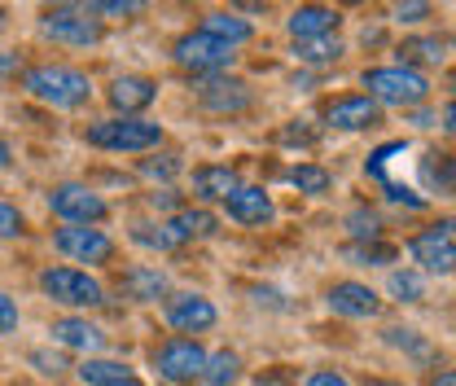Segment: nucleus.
<instances>
[{
	"label": "nucleus",
	"mask_w": 456,
	"mask_h": 386,
	"mask_svg": "<svg viewBox=\"0 0 456 386\" xmlns=\"http://www.w3.org/2000/svg\"><path fill=\"white\" fill-rule=\"evenodd\" d=\"M241 189V176L232 171V167H220V163H202L193 171V193L202 198V202H224Z\"/></svg>",
	"instance_id": "nucleus-18"
},
{
	"label": "nucleus",
	"mask_w": 456,
	"mask_h": 386,
	"mask_svg": "<svg viewBox=\"0 0 456 386\" xmlns=\"http://www.w3.org/2000/svg\"><path fill=\"white\" fill-rule=\"evenodd\" d=\"M13 330H18V303L0 290V338H4V333H13Z\"/></svg>",
	"instance_id": "nucleus-36"
},
{
	"label": "nucleus",
	"mask_w": 456,
	"mask_h": 386,
	"mask_svg": "<svg viewBox=\"0 0 456 386\" xmlns=\"http://www.w3.org/2000/svg\"><path fill=\"white\" fill-rule=\"evenodd\" d=\"M342 22L338 9H330V4H298L289 18H285V27H289V36H294V45H307V40H325V36H334Z\"/></svg>",
	"instance_id": "nucleus-12"
},
{
	"label": "nucleus",
	"mask_w": 456,
	"mask_h": 386,
	"mask_svg": "<svg viewBox=\"0 0 456 386\" xmlns=\"http://www.w3.org/2000/svg\"><path fill=\"white\" fill-rule=\"evenodd\" d=\"M325 119H330V127H342V132H364L378 123V106L369 97H338L325 111Z\"/></svg>",
	"instance_id": "nucleus-19"
},
{
	"label": "nucleus",
	"mask_w": 456,
	"mask_h": 386,
	"mask_svg": "<svg viewBox=\"0 0 456 386\" xmlns=\"http://www.w3.org/2000/svg\"><path fill=\"white\" fill-rule=\"evenodd\" d=\"M40 31L57 40V45H70V49H88V45H102L106 27L102 18H93L88 4H53L40 13Z\"/></svg>",
	"instance_id": "nucleus-4"
},
{
	"label": "nucleus",
	"mask_w": 456,
	"mask_h": 386,
	"mask_svg": "<svg viewBox=\"0 0 456 386\" xmlns=\"http://www.w3.org/2000/svg\"><path fill=\"white\" fill-rule=\"evenodd\" d=\"M171 228L180 233V242H193V237H216L220 233V220L211 216V211H193V207H184V211H175L171 216Z\"/></svg>",
	"instance_id": "nucleus-23"
},
{
	"label": "nucleus",
	"mask_w": 456,
	"mask_h": 386,
	"mask_svg": "<svg viewBox=\"0 0 456 386\" xmlns=\"http://www.w3.org/2000/svg\"><path fill=\"white\" fill-rule=\"evenodd\" d=\"M294 53H298V62H307V66H330V62H338L342 57V40L338 36L307 40V45H294Z\"/></svg>",
	"instance_id": "nucleus-27"
},
{
	"label": "nucleus",
	"mask_w": 456,
	"mask_h": 386,
	"mask_svg": "<svg viewBox=\"0 0 456 386\" xmlns=\"http://www.w3.org/2000/svg\"><path fill=\"white\" fill-rule=\"evenodd\" d=\"M448 57V45L439 36H421V40H403L399 45V66H412V62H444Z\"/></svg>",
	"instance_id": "nucleus-25"
},
{
	"label": "nucleus",
	"mask_w": 456,
	"mask_h": 386,
	"mask_svg": "<svg viewBox=\"0 0 456 386\" xmlns=\"http://www.w3.org/2000/svg\"><path fill=\"white\" fill-rule=\"evenodd\" d=\"M49 207H53V216H61L66 224H84V228H93L97 220L110 216L106 198H102L97 189H88V185H75V180L49 189Z\"/></svg>",
	"instance_id": "nucleus-8"
},
{
	"label": "nucleus",
	"mask_w": 456,
	"mask_h": 386,
	"mask_svg": "<svg viewBox=\"0 0 456 386\" xmlns=\"http://www.w3.org/2000/svg\"><path fill=\"white\" fill-rule=\"evenodd\" d=\"M430 386H456V374H452V369H444V374H439Z\"/></svg>",
	"instance_id": "nucleus-44"
},
{
	"label": "nucleus",
	"mask_w": 456,
	"mask_h": 386,
	"mask_svg": "<svg viewBox=\"0 0 456 386\" xmlns=\"http://www.w3.org/2000/svg\"><path fill=\"white\" fill-rule=\"evenodd\" d=\"M364 386H399V382H387V378H369Z\"/></svg>",
	"instance_id": "nucleus-45"
},
{
	"label": "nucleus",
	"mask_w": 456,
	"mask_h": 386,
	"mask_svg": "<svg viewBox=\"0 0 456 386\" xmlns=\"http://www.w3.org/2000/svg\"><path fill=\"white\" fill-rule=\"evenodd\" d=\"M421 171H426V180H430V185H439L444 193L452 189V163H448V154H426Z\"/></svg>",
	"instance_id": "nucleus-32"
},
{
	"label": "nucleus",
	"mask_w": 456,
	"mask_h": 386,
	"mask_svg": "<svg viewBox=\"0 0 456 386\" xmlns=\"http://www.w3.org/2000/svg\"><path fill=\"white\" fill-rule=\"evenodd\" d=\"M351 233H355V237H369V242H378L382 224H378V216H373V211H355V216H351Z\"/></svg>",
	"instance_id": "nucleus-34"
},
{
	"label": "nucleus",
	"mask_w": 456,
	"mask_h": 386,
	"mask_svg": "<svg viewBox=\"0 0 456 386\" xmlns=\"http://www.w3.org/2000/svg\"><path fill=\"white\" fill-rule=\"evenodd\" d=\"M53 246L75 259V264H110L114 259V242L102 228H84V224H66L53 233Z\"/></svg>",
	"instance_id": "nucleus-10"
},
{
	"label": "nucleus",
	"mask_w": 456,
	"mask_h": 386,
	"mask_svg": "<svg viewBox=\"0 0 456 386\" xmlns=\"http://www.w3.org/2000/svg\"><path fill=\"white\" fill-rule=\"evenodd\" d=\"M330 308L338 312V316H351V321H373L378 312H382V299L364 285V281H338V285H330Z\"/></svg>",
	"instance_id": "nucleus-13"
},
{
	"label": "nucleus",
	"mask_w": 456,
	"mask_h": 386,
	"mask_svg": "<svg viewBox=\"0 0 456 386\" xmlns=\"http://www.w3.org/2000/svg\"><path fill=\"white\" fill-rule=\"evenodd\" d=\"M198 97L211 114H241L250 106V88L241 79H224V75H202Z\"/></svg>",
	"instance_id": "nucleus-14"
},
{
	"label": "nucleus",
	"mask_w": 456,
	"mask_h": 386,
	"mask_svg": "<svg viewBox=\"0 0 456 386\" xmlns=\"http://www.w3.org/2000/svg\"><path fill=\"white\" fill-rule=\"evenodd\" d=\"M132 242L136 246H150V250H180V233L171 228V220H159V224H136L132 228Z\"/></svg>",
	"instance_id": "nucleus-24"
},
{
	"label": "nucleus",
	"mask_w": 456,
	"mask_h": 386,
	"mask_svg": "<svg viewBox=\"0 0 456 386\" xmlns=\"http://www.w3.org/2000/svg\"><path fill=\"white\" fill-rule=\"evenodd\" d=\"M9 163H13V145L0 136V167H9Z\"/></svg>",
	"instance_id": "nucleus-43"
},
{
	"label": "nucleus",
	"mask_w": 456,
	"mask_h": 386,
	"mask_svg": "<svg viewBox=\"0 0 456 386\" xmlns=\"http://www.w3.org/2000/svg\"><path fill=\"white\" fill-rule=\"evenodd\" d=\"M159 97V84L150 75H123L110 84V106L118 111V119H141L145 106H154Z\"/></svg>",
	"instance_id": "nucleus-15"
},
{
	"label": "nucleus",
	"mask_w": 456,
	"mask_h": 386,
	"mask_svg": "<svg viewBox=\"0 0 456 386\" xmlns=\"http://www.w3.org/2000/svg\"><path fill=\"white\" fill-rule=\"evenodd\" d=\"M0 27H4V9H0Z\"/></svg>",
	"instance_id": "nucleus-46"
},
{
	"label": "nucleus",
	"mask_w": 456,
	"mask_h": 386,
	"mask_svg": "<svg viewBox=\"0 0 456 386\" xmlns=\"http://www.w3.org/2000/svg\"><path fill=\"white\" fill-rule=\"evenodd\" d=\"M141 176H150V180H175V176H180V159H175V154L141 159Z\"/></svg>",
	"instance_id": "nucleus-31"
},
{
	"label": "nucleus",
	"mask_w": 456,
	"mask_h": 386,
	"mask_svg": "<svg viewBox=\"0 0 456 386\" xmlns=\"http://www.w3.org/2000/svg\"><path fill=\"white\" fill-rule=\"evenodd\" d=\"M154 369H159V378L184 386V382H193V378H202L207 351H202L198 338H167V342L154 347Z\"/></svg>",
	"instance_id": "nucleus-6"
},
{
	"label": "nucleus",
	"mask_w": 456,
	"mask_h": 386,
	"mask_svg": "<svg viewBox=\"0 0 456 386\" xmlns=\"http://www.w3.org/2000/svg\"><path fill=\"white\" fill-rule=\"evenodd\" d=\"M171 57H175L180 66L198 70V75H220V70L232 66L237 49H228L224 40H216V36H207V31H189V36H180V40H175Z\"/></svg>",
	"instance_id": "nucleus-7"
},
{
	"label": "nucleus",
	"mask_w": 456,
	"mask_h": 386,
	"mask_svg": "<svg viewBox=\"0 0 456 386\" xmlns=\"http://www.w3.org/2000/svg\"><path fill=\"white\" fill-rule=\"evenodd\" d=\"M237 378H241L237 351H216V356H207V369H202V382L207 386H232Z\"/></svg>",
	"instance_id": "nucleus-26"
},
{
	"label": "nucleus",
	"mask_w": 456,
	"mask_h": 386,
	"mask_svg": "<svg viewBox=\"0 0 456 386\" xmlns=\"http://www.w3.org/2000/svg\"><path fill=\"white\" fill-rule=\"evenodd\" d=\"M289 185H294L298 193H330L334 176H330L325 167H316V163H298L294 171H289Z\"/></svg>",
	"instance_id": "nucleus-28"
},
{
	"label": "nucleus",
	"mask_w": 456,
	"mask_h": 386,
	"mask_svg": "<svg viewBox=\"0 0 456 386\" xmlns=\"http://www.w3.org/2000/svg\"><path fill=\"white\" fill-rule=\"evenodd\" d=\"M307 386H351L342 374H334V369H321V374H312L307 378Z\"/></svg>",
	"instance_id": "nucleus-40"
},
{
	"label": "nucleus",
	"mask_w": 456,
	"mask_h": 386,
	"mask_svg": "<svg viewBox=\"0 0 456 386\" xmlns=\"http://www.w3.org/2000/svg\"><path fill=\"white\" fill-rule=\"evenodd\" d=\"M18 233H22V211L0 202V237H18Z\"/></svg>",
	"instance_id": "nucleus-35"
},
{
	"label": "nucleus",
	"mask_w": 456,
	"mask_h": 386,
	"mask_svg": "<svg viewBox=\"0 0 456 386\" xmlns=\"http://www.w3.org/2000/svg\"><path fill=\"white\" fill-rule=\"evenodd\" d=\"M224 211H228V220H237V224H268L277 216L273 198L259 185H241L232 198H224Z\"/></svg>",
	"instance_id": "nucleus-17"
},
{
	"label": "nucleus",
	"mask_w": 456,
	"mask_h": 386,
	"mask_svg": "<svg viewBox=\"0 0 456 386\" xmlns=\"http://www.w3.org/2000/svg\"><path fill=\"white\" fill-rule=\"evenodd\" d=\"M22 88H27L36 102L53 106V111H75V106H84V102L93 97L88 75L75 70V66H31V70L22 75Z\"/></svg>",
	"instance_id": "nucleus-1"
},
{
	"label": "nucleus",
	"mask_w": 456,
	"mask_h": 386,
	"mask_svg": "<svg viewBox=\"0 0 456 386\" xmlns=\"http://www.w3.org/2000/svg\"><path fill=\"white\" fill-rule=\"evenodd\" d=\"M84 141L97 150H114V154H145V150H159L163 127L150 119H102L84 132Z\"/></svg>",
	"instance_id": "nucleus-3"
},
{
	"label": "nucleus",
	"mask_w": 456,
	"mask_h": 386,
	"mask_svg": "<svg viewBox=\"0 0 456 386\" xmlns=\"http://www.w3.org/2000/svg\"><path fill=\"white\" fill-rule=\"evenodd\" d=\"M123 290H127L136 303H159V299H167V276L159 273V268H127Z\"/></svg>",
	"instance_id": "nucleus-22"
},
{
	"label": "nucleus",
	"mask_w": 456,
	"mask_h": 386,
	"mask_svg": "<svg viewBox=\"0 0 456 386\" xmlns=\"http://www.w3.org/2000/svg\"><path fill=\"white\" fill-rule=\"evenodd\" d=\"M93 13H141L136 0H106V4H88Z\"/></svg>",
	"instance_id": "nucleus-38"
},
{
	"label": "nucleus",
	"mask_w": 456,
	"mask_h": 386,
	"mask_svg": "<svg viewBox=\"0 0 456 386\" xmlns=\"http://www.w3.org/2000/svg\"><path fill=\"white\" fill-rule=\"evenodd\" d=\"M216 321H220V312H216V303L202 299V294H171L167 299V325L180 330V338H184V333L211 330Z\"/></svg>",
	"instance_id": "nucleus-11"
},
{
	"label": "nucleus",
	"mask_w": 456,
	"mask_h": 386,
	"mask_svg": "<svg viewBox=\"0 0 456 386\" xmlns=\"http://www.w3.org/2000/svg\"><path fill=\"white\" fill-rule=\"evenodd\" d=\"M53 342L57 347H66V351H84L88 360L97 356V351H106V333L97 330L93 321H84V316H61L53 321Z\"/></svg>",
	"instance_id": "nucleus-16"
},
{
	"label": "nucleus",
	"mask_w": 456,
	"mask_h": 386,
	"mask_svg": "<svg viewBox=\"0 0 456 386\" xmlns=\"http://www.w3.org/2000/svg\"><path fill=\"white\" fill-rule=\"evenodd\" d=\"M40 290L61 308H97V303H106L102 281L79 273V268H45L40 273Z\"/></svg>",
	"instance_id": "nucleus-5"
},
{
	"label": "nucleus",
	"mask_w": 456,
	"mask_h": 386,
	"mask_svg": "<svg viewBox=\"0 0 456 386\" xmlns=\"http://www.w3.org/2000/svg\"><path fill=\"white\" fill-rule=\"evenodd\" d=\"M364 88L373 106H417L430 97V79L417 66H373L364 70Z\"/></svg>",
	"instance_id": "nucleus-2"
},
{
	"label": "nucleus",
	"mask_w": 456,
	"mask_h": 386,
	"mask_svg": "<svg viewBox=\"0 0 456 386\" xmlns=\"http://www.w3.org/2000/svg\"><path fill=\"white\" fill-rule=\"evenodd\" d=\"M31 365H40V374H49V378H57L66 365H61V356H49V351H31Z\"/></svg>",
	"instance_id": "nucleus-37"
},
{
	"label": "nucleus",
	"mask_w": 456,
	"mask_h": 386,
	"mask_svg": "<svg viewBox=\"0 0 456 386\" xmlns=\"http://www.w3.org/2000/svg\"><path fill=\"white\" fill-rule=\"evenodd\" d=\"M426 13H430V4H399V9H395L399 22H421Z\"/></svg>",
	"instance_id": "nucleus-39"
},
{
	"label": "nucleus",
	"mask_w": 456,
	"mask_h": 386,
	"mask_svg": "<svg viewBox=\"0 0 456 386\" xmlns=\"http://www.w3.org/2000/svg\"><path fill=\"white\" fill-rule=\"evenodd\" d=\"M408 250H412V259H417L426 273L448 276V273H452V264H456L452 220H439V224H430V228H421V233L408 242Z\"/></svg>",
	"instance_id": "nucleus-9"
},
{
	"label": "nucleus",
	"mask_w": 456,
	"mask_h": 386,
	"mask_svg": "<svg viewBox=\"0 0 456 386\" xmlns=\"http://www.w3.org/2000/svg\"><path fill=\"white\" fill-rule=\"evenodd\" d=\"M79 382L84 386H141V378L118 365V360H84L79 365Z\"/></svg>",
	"instance_id": "nucleus-21"
},
{
	"label": "nucleus",
	"mask_w": 456,
	"mask_h": 386,
	"mask_svg": "<svg viewBox=\"0 0 456 386\" xmlns=\"http://www.w3.org/2000/svg\"><path fill=\"white\" fill-rule=\"evenodd\" d=\"M150 202H154V211H167V207H175L180 198H175V189H163V193H154Z\"/></svg>",
	"instance_id": "nucleus-42"
},
{
	"label": "nucleus",
	"mask_w": 456,
	"mask_h": 386,
	"mask_svg": "<svg viewBox=\"0 0 456 386\" xmlns=\"http://www.w3.org/2000/svg\"><path fill=\"white\" fill-rule=\"evenodd\" d=\"M198 31H207V36L224 40L228 49H237V45H246V40L255 36V27H250L246 18L228 13V9H211V13H202V27H198Z\"/></svg>",
	"instance_id": "nucleus-20"
},
{
	"label": "nucleus",
	"mask_w": 456,
	"mask_h": 386,
	"mask_svg": "<svg viewBox=\"0 0 456 386\" xmlns=\"http://www.w3.org/2000/svg\"><path fill=\"white\" fill-rule=\"evenodd\" d=\"M18 70H22V62H18V53L0 49V79H4V75H18Z\"/></svg>",
	"instance_id": "nucleus-41"
},
{
	"label": "nucleus",
	"mask_w": 456,
	"mask_h": 386,
	"mask_svg": "<svg viewBox=\"0 0 456 386\" xmlns=\"http://www.w3.org/2000/svg\"><path fill=\"white\" fill-rule=\"evenodd\" d=\"M387 338H391L395 347H403V351H412V356H430V342H421L417 330H387Z\"/></svg>",
	"instance_id": "nucleus-33"
},
{
	"label": "nucleus",
	"mask_w": 456,
	"mask_h": 386,
	"mask_svg": "<svg viewBox=\"0 0 456 386\" xmlns=\"http://www.w3.org/2000/svg\"><path fill=\"white\" fill-rule=\"evenodd\" d=\"M387 290H391L395 303H421V294H426V285H421V276L417 273H391Z\"/></svg>",
	"instance_id": "nucleus-30"
},
{
	"label": "nucleus",
	"mask_w": 456,
	"mask_h": 386,
	"mask_svg": "<svg viewBox=\"0 0 456 386\" xmlns=\"http://www.w3.org/2000/svg\"><path fill=\"white\" fill-rule=\"evenodd\" d=\"M346 259H360V264H395L399 250L387 242H360V246H346Z\"/></svg>",
	"instance_id": "nucleus-29"
}]
</instances>
